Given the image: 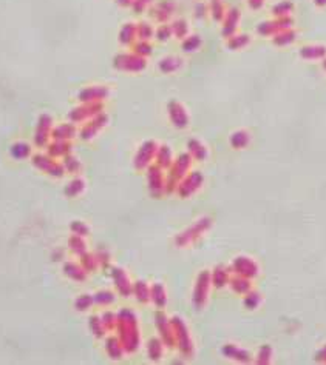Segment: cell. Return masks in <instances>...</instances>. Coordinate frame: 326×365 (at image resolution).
I'll return each instance as SVG.
<instances>
[{"label": "cell", "instance_id": "2", "mask_svg": "<svg viewBox=\"0 0 326 365\" xmlns=\"http://www.w3.org/2000/svg\"><path fill=\"white\" fill-rule=\"evenodd\" d=\"M238 11L237 10H230L229 14H228V19H226V28H224V32L226 34H230L233 30H235L237 27V22H238Z\"/></svg>", "mask_w": 326, "mask_h": 365}, {"label": "cell", "instance_id": "17", "mask_svg": "<svg viewBox=\"0 0 326 365\" xmlns=\"http://www.w3.org/2000/svg\"><path fill=\"white\" fill-rule=\"evenodd\" d=\"M118 3L122 6H129V5H133V0H118Z\"/></svg>", "mask_w": 326, "mask_h": 365}, {"label": "cell", "instance_id": "4", "mask_svg": "<svg viewBox=\"0 0 326 365\" xmlns=\"http://www.w3.org/2000/svg\"><path fill=\"white\" fill-rule=\"evenodd\" d=\"M172 10H173V5H172L170 2H163L161 5H158V8L155 10V13H156L158 19L164 20V19H167V17L170 15Z\"/></svg>", "mask_w": 326, "mask_h": 365}, {"label": "cell", "instance_id": "14", "mask_svg": "<svg viewBox=\"0 0 326 365\" xmlns=\"http://www.w3.org/2000/svg\"><path fill=\"white\" fill-rule=\"evenodd\" d=\"M169 34H170V31H169V28H165V27L158 31V36H160V39H167V37H169Z\"/></svg>", "mask_w": 326, "mask_h": 365}, {"label": "cell", "instance_id": "5", "mask_svg": "<svg viewBox=\"0 0 326 365\" xmlns=\"http://www.w3.org/2000/svg\"><path fill=\"white\" fill-rule=\"evenodd\" d=\"M105 94L104 90H99V88H93V90H87L82 92V100H95V99H101Z\"/></svg>", "mask_w": 326, "mask_h": 365}, {"label": "cell", "instance_id": "6", "mask_svg": "<svg viewBox=\"0 0 326 365\" xmlns=\"http://www.w3.org/2000/svg\"><path fill=\"white\" fill-rule=\"evenodd\" d=\"M102 122H104V119H98V121H95V122H91L87 128H83V131H82V134H83V137H90L91 134H93L96 130H99V126L102 125Z\"/></svg>", "mask_w": 326, "mask_h": 365}, {"label": "cell", "instance_id": "7", "mask_svg": "<svg viewBox=\"0 0 326 365\" xmlns=\"http://www.w3.org/2000/svg\"><path fill=\"white\" fill-rule=\"evenodd\" d=\"M212 14L216 20H220L224 15V8H223V3L220 2V0H212Z\"/></svg>", "mask_w": 326, "mask_h": 365}, {"label": "cell", "instance_id": "11", "mask_svg": "<svg viewBox=\"0 0 326 365\" xmlns=\"http://www.w3.org/2000/svg\"><path fill=\"white\" fill-rule=\"evenodd\" d=\"M148 3H150V0H133V8H135V11L141 13Z\"/></svg>", "mask_w": 326, "mask_h": 365}, {"label": "cell", "instance_id": "1", "mask_svg": "<svg viewBox=\"0 0 326 365\" xmlns=\"http://www.w3.org/2000/svg\"><path fill=\"white\" fill-rule=\"evenodd\" d=\"M170 114H172L173 122L177 123L178 126H184V125H186V114H184L182 108H181L179 105L173 104V105L170 106Z\"/></svg>", "mask_w": 326, "mask_h": 365}, {"label": "cell", "instance_id": "16", "mask_svg": "<svg viewBox=\"0 0 326 365\" xmlns=\"http://www.w3.org/2000/svg\"><path fill=\"white\" fill-rule=\"evenodd\" d=\"M249 5L255 8V10H258V8L263 5V0H249Z\"/></svg>", "mask_w": 326, "mask_h": 365}, {"label": "cell", "instance_id": "18", "mask_svg": "<svg viewBox=\"0 0 326 365\" xmlns=\"http://www.w3.org/2000/svg\"><path fill=\"white\" fill-rule=\"evenodd\" d=\"M317 5H326V0H315Z\"/></svg>", "mask_w": 326, "mask_h": 365}, {"label": "cell", "instance_id": "12", "mask_svg": "<svg viewBox=\"0 0 326 365\" xmlns=\"http://www.w3.org/2000/svg\"><path fill=\"white\" fill-rule=\"evenodd\" d=\"M141 36H143V39H146V37H148L150 34H152V30H150V27L148 25H146V23H143L141 25Z\"/></svg>", "mask_w": 326, "mask_h": 365}, {"label": "cell", "instance_id": "3", "mask_svg": "<svg viewBox=\"0 0 326 365\" xmlns=\"http://www.w3.org/2000/svg\"><path fill=\"white\" fill-rule=\"evenodd\" d=\"M49 119L48 117H42L40 119V125H39V133H37V143H44L45 139H47V134H48V130H49Z\"/></svg>", "mask_w": 326, "mask_h": 365}, {"label": "cell", "instance_id": "9", "mask_svg": "<svg viewBox=\"0 0 326 365\" xmlns=\"http://www.w3.org/2000/svg\"><path fill=\"white\" fill-rule=\"evenodd\" d=\"M133 34H135V28L129 23L127 27H124V30L121 32V40L124 42V44H129V42L133 39Z\"/></svg>", "mask_w": 326, "mask_h": 365}, {"label": "cell", "instance_id": "10", "mask_svg": "<svg viewBox=\"0 0 326 365\" xmlns=\"http://www.w3.org/2000/svg\"><path fill=\"white\" fill-rule=\"evenodd\" d=\"M289 10H292V5L288 3V2H285V3H280V5L275 6V8H274V13L277 14V15H278V14L283 15V14H288Z\"/></svg>", "mask_w": 326, "mask_h": 365}, {"label": "cell", "instance_id": "15", "mask_svg": "<svg viewBox=\"0 0 326 365\" xmlns=\"http://www.w3.org/2000/svg\"><path fill=\"white\" fill-rule=\"evenodd\" d=\"M195 45H198V39L194 37V39H190L187 44H186V49L190 51V48H195Z\"/></svg>", "mask_w": 326, "mask_h": 365}, {"label": "cell", "instance_id": "8", "mask_svg": "<svg viewBox=\"0 0 326 365\" xmlns=\"http://www.w3.org/2000/svg\"><path fill=\"white\" fill-rule=\"evenodd\" d=\"M71 134H73L71 126L64 125V126H61V128H57V130L54 131V137H56V139H66V137H70Z\"/></svg>", "mask_w": 326, "mask_h": 365}, {"label": "cell", "instance_id": "13", "mask_svg": "<svg viewBox=\"0 0 326 365\" xmlns=\"http://www.w3.org/2000/svg\"><path fill=\"white\" fill-rule=\"evenodd\" d=\"M175 30H177L178 34H182V32H186L187 27H186V23H184L182 20H179V22L175 23Z\"/></svg>", "mask_w": 326, "mask_h": 365}]
</instances>
